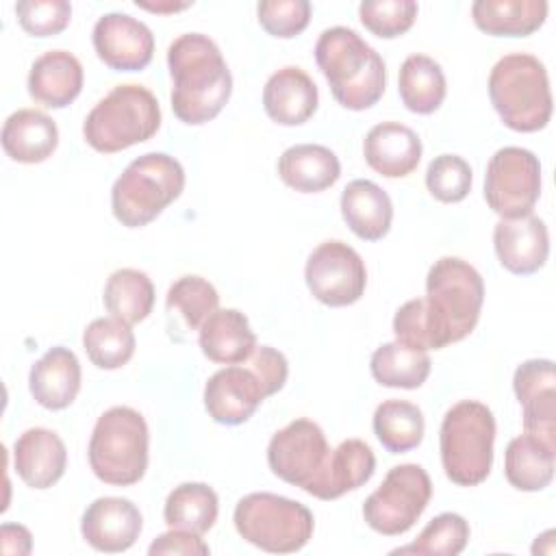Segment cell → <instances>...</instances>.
Returning <instances> with one entry per match:
<instances>
[{
    "instance_id": "1",
    "label": "cell",
    "mask_w": 556,
    "mask_h": 556,
    "mask_svg": "<svg viewBox=\"0 0 556 556\" xmlns=\"http://www.w3.org/2000/svg\"><path fill=\"white\" fill-rule=\"evenodd\" d=\"M172 111L189 126L211 122L232 93V74L217 43L202 33H185L167 48Z\"/></svg>"
},
{
    "instance_id": "2",
    "label": "cell",
    "mask_w": 556,
    "mask_h": 556,
    "mask_svg": "<svg viewBox=\"0 0 556 556\" xmlns=\"http://www.w3.org/2000/svg\"><path fill=\"white\" fill-rule=\"evenodd\" d=\"M315 61L330 85L332 98L348 111L374 106L387 87L382 56L352 28H326L315 43Z\"/></svg>"
},
{
    "instance_id": "3",
    "label": "cell",
    "mask_w": 556,
    "mask_h": 556,
    "mask_svg": "<svg viewBox=\"0 0 556 556\" xmlns=\"http://www.w3.org/2000/svg\"><path fill=\"white\" fill-rule=\"evenodd\" d=\"M489 98L504 126L536 132L552 117V91L545 65L528 54H504L489 74Z\"/></svg>"
},
{
    "instance_id": "4",
    "label": "cell",
    "mask_w": 556,
    "mask_h": 556,
    "mask_svg": "<svg viewBox=\"0 0 556 556\" xmlns=\"http://www.w3.org/2000/svg\"><path fill=\"white\" fill-rule=\"evenodd\" d=\"M426 311L441 348L463 341L476 328L484 302V282L473 265L441 256L426 276Z\"/></svg>"
},
{
    "instance_id": "5",
    "label": "cell",
    "mask_w": 556,
    "mask_h": 556,
    "mask_svg": "<svg viewBox=\"0 0 556 556\" xmlns=\"http://www.w3.org/2000/svg\"><path fill=\"white\" fill-rule=\"evenodd\" d=\"M185 189L182 165L165 152H148L128 163L111 189V211L126 228L156 219Z\"/></svg>"
},
{
    "instance_id": "6",
    "label": "cell",
    "mask_w": 556,
    "mask_h": 556,
    "mask_svg": "<svg viewBox=\"0 0 556 556\" xmlns=\"http://www.w3.org/2000/svg\"><path fill=\"white\" fill-rule=\"evenodd\" d=\"M495 417L478 400L456 402L441 421L439 450L441 465L458 486H476L486 480L493 467Z\"/></svg>"
},
{
    "instance_id": "7",
    "label": "cell",
    "mask_w": 556,
    "mask_h": 556,
    "mask_svg": "<svg viewBox=\"0 0 556 556\" xmlns=\"http://www.w3.org/2000/svg\"><path fill=\"white\" fill-rule=\"evenodd\" d=\"M161 128V106L143 85H115L83 122L85 141L102 154L143 143Z\"/></svg>"
},
{
    "instance_id": "8",
    "label": "cell",
    "mask_w": 556,
    "mask_h": 556,
    "mask_svg": "<svg viewBox=\"0 0 556 556\" xmlns=\"http://www.w3.org/2000/svg\"><path fill=\"white\" fill-rule=\"evenodd\" d=\"M148 424L130 406L104 410L89 439V467L98 480L113 486L137 484L148 469Z\"/></svg>"
},
{
    "instance_id": "9",
    "label": "cell",
    "mask_w": 556,
    "mask_h": 556,
    "mask_svg": "<svg viewBox=\"0 0 556 556\" xmlns=\"http://www.w3.org/2000/svg\"><path fill=\"white\" fill-rule=\"evenodd\" d=\"M232 521L243 541L271 554L300 552L315 530L313 513L304 504L267 491L243 495Z\"/></svg>"
},
{
    "instance_id": "10",
    "label": "cell",
    "mask_w": 556,
    "mask_h": 556,
    "mask_svg": "<svg viewBox=\"0 0 556 556\" xmlns=\"http://www.w3.org/2000/svg\"><path fill=\"white\" fill-rule=\"evenodd\" d=\"M432 497L430 476L421 465L404 463L387 471L382 484L365 500V523L384 536L408 532Z\"/></svg>"
},
{
    "instance_id": "11",
    "label": "cell",
    "mask_w": 556,
    "mask_h": 556,
    "mask_svg": "<svg viewBox=\"0 0 556 556\" xmlns=\"http://www.w3.org/2000/svg\"><path fill=\"white\" fill-rule=\"evenodd\" d=\"M541 195V163L534 152L506 146L486 165L484 200L502 219L530 215Z\"/></svg>"
},
{
    "instance_id": "12",
    "label": "cell",
    "mask_w": 556,
    "mask_h": 556,
    "mask_svg": "<svg viewBox=\"0 0 556 556\" xmlns=\"http://www.w3.org/2000/svg\"><path fill=\"white\" fill-rule=\"evenodd\" d=\"M304 280L315 300L326 306H350L367 287V269L361 254L343 241H324L306 258Z\"/></svg>"
},
{
    "instance_id": "13",
    "label": "cell",
    "mask_w": 556,
    "mask_h": 556,
    "mask_svg": "<svg viewBox=\"0 0 556 556\" xmlns=\"http://www.w3.org/2000/svg\"><path fill=\"white\" fill-rule=\"evenodd\" d=\"M328 452L330 445L324 430L315 421L300 417L269 439L267 465L274 476L304 491L324 467Z\"/></svg>"
},
{
    "instance_id": "14",
    "label": "cell",
    "mask_w": 556,
    "mask_h": 556,
    "mask_svg": "<svg viewBox=\"0 0 556 556\" xmlns=\"http://www.w3.org/2000/svg\"><path fill=\"white\" fill-rule=\"evenodd\" d=\"M98 59L115 72H139L154 54L152 30L128 13L102 15L91 33Z\"/></svg>"
},
{
    "instance_id": "15",
    "label": "cell",
    "mask_w": 556,
    "mask_h": 556,
    "mask_svg": "<svg viewBox=\"0 0 556 556\" xmlns=\"http://www.w3.org/2000/svg\"><path fill=\"white\" fill-rule=\"evenodd\" d=\"M513 391L523 406V430L556 447V371L549 358L523 361L513 376Z\"/></svg>"
},
{
    "instance_id": "16",
    "label": "cell",
    "mask_w": 556,
    "mask_h": 556,
    "mask_svg": "<svg viewBox=\"0 0 556 556\" xmlns=\"http://www.w3.org/2000/svg\"><path fill=\"white\" fill-rule=\"evenodd\" d=\"M263 400L265 391L256 374L241 365L217 369L204 384V408L213 421L224 426L245 424Z\"/></svg>"
},
{
    "instance_id": "17",
    "label": "cell",
    "mask_w": 556,
    "mask_h": 556,
    "mask_svg": "<svg viewBox=\"0 0 556 556\" xmlns=\"http://www.w3.org/2000/svg\"><path fill=\"white\" fill-rule=\"evenodd\" d=\"M143 528L139 508L126 497H98L80 519L83 539L98 552L117 554L135 545Z\"/></svg>"
},
{
    "instance_id": "18",
    "label": "cell",
    "mask_w": 556,
    "mask_h": 556,
    "mask_svg": "<svg viewBox=\"0 0 556 556\" xmlns=\"http://www.w3.org/2000/svg\"><path fill=\"white\" fill-rule=\"evenodd\" d=\"M493 248L504 269L517 276L539 271L549 254V232L541 217L523 215L500 219L493 228Z\"/></svg>"
},
{
    "instance_id": "19",
    "label": "cell",
    "mask_w": 556,
    "mask_h": 556,
    "mask_svg": "<svg viewBox=\"0 0 556 556\" xmlns=\"http://www.w3.org/2000/svg\"><path fill=\"white\" fill-rule=\"evenodd\" d=\"M376 471V456L361 439H345L328 452L319 473L306 484V493L330 502L363 486Z\"/></svg>"
},
{
    "instance_id": "20",
    "label": "cell",
    "mask_w": 556,
    "mask_h": 556,
    "mask_svg": "<svg viewBox=\"0 0 556 556\" xmlns=\"http://www.w3.org/2000/svg\"><path fill=\"white\" fill-rule=\"evenodd\" d=\"M13 467L22 482L43 491L56 484L67 467V450L61 437L48 428H28L13 443Z\"/></svg>"
},
{
    "instance_id": "21",
    "label": "cell",
    "mask_w": 556,
    "mask_h": 556,
    "mask_svg": "<svg viewBox=\"0 0 556 556\" xmlns=\"http://www.w3.org/2000/svg\"><path fill=\"white\" fill-rule=\"evenodd\" d=\"M319 104L315 80L298 65L274 72L263 87V109L280 126H300L313 117Z\"/></svg>"
},
{
    "instance_id": "22",
    "label": "cell",
    "mask_w": 556,
    "mask_h": 556,
    "mask_svg": "<svg viewBox=\"0 0 556 556\" xmlns=\"http://www.w3.org/2000/svg\"><path fill=\"white\" fill-rule=\"evenodd\" d=\"M419 135L400 122H380L369 128L363 141L367 165L384 178H404L421 161Z\"/></svg>"
},
{
    "instance_id": "23",
    "label": "cell",
    "mask_w": 556,
    "mask_h": 556,
    "mask_svg": "<svg viewBox=\"0 0 556 556\" xmlns=\"http://www.w3.org/2000/svg\"><path fill=\"white\" fill-rule=\"evenodd\" d=\"M83 80V65L72 52L48 50L30 65L28 96L48 109H63L78 98Z\"/></svg>"
},
{
    "instance_id": "24",
    "label": "cell",
    "mask_w": 556,
    "mask_h": 556,
    "mask_svg": "<svg viewBox=\"0 0 556 556\" xmlns=\"http://www.w3.org/2000/svg\"><path fill=\"white\" fill-rule=\"evenodd\" d=\"M80 363L63 345L50 348L28 374V389L35 402L48 410L67 408L80 391Z\"/></svg>"
},
{
    "instance_id": "25",
    "label": "cell",
    "mask_w": 556,
    "mask_h": 556,
    "mask_svg": "<svg viewBox=\"0 0 556 556\" xmlns=\"http://www.w3.org/2000/svg\"><path fill=\"white\" fill-rule=\"evenodd\" d=\"M0 141L11 161L43 163L59 146V128L50 115L37 109H17L4 119Z\"/></svg>"
},
{
    "instance_id": "26",
    "label": "cell",
    "mask_w": 556,
    "mask_h": 556,
    "mask_svg": "<svg viewBox=\"0 0 556 556\" xmlns=\"http://www.w3.org/2000/svg\"><path fill=\"white\" fill-rule=\"evenodd\" d=\"M202 354L219 365H239L256 350V334L237 308H217L198 330Z\"/></svg>"
},
{
    "instance_id": "27",
    "label": "cell",
    "mask_w": 556,
    "mask_h": 556,
    "mask_svg": "<svg viewBox=\"0 0 556 556\" xmlns=\"http://www.w3.org/2000/svg\"><path fill=\"white\" fill-rule=\"evenodd\" d=\"M341 215L363 241H378L391 230L393 204L389 193L371 180L356 178L341 193Z\"/></svg>"
},
{
    "instance_id": "28",
    "label": "cell",
    "mask_w": 556,
    "mask_h": 556,
    "mask_svg": "<svg viewBox=\"0 0 556 556\" xmlns=\"http://www.w3.org/2000/svg\"><path fill=\"white\" fill-rule=\"evenodd\" d=\"M280 180L300 193H319L341 176L337 154L319 143H295L278 159Z\"/></svg>"
},
{
    "instance_id": "29",
    "label": "cell",
    "mask_w": 556,
    "mask_h": 556,
    "mask_svg": "<svg viewBox=\"0 0 556 556\" xmlns=\"http://www.w3.org/2000/svg\"><path fill=\"white\" fill-rule=\"evenodd\" d=\"M545 0H476L471 4L473 24L493 37H528L547 17Z\"/></svg>"
},
{
    "instance_id": "30",
    "label": "cell",
    "mask_w": 556,
    "mask_h": 556,
    "mask_svg": "<svg viewBox=\"0 0 556 556\" xmlns=\"http://www.w3.org/2000/svg\"><path fill=\"white\" fill-rule=\"evenodd\" d=\"M556 447L528 432L510 439L504 452V473L517 491H543L554 478Z\"/></svg>"
},
{
    "instance_id": "31",
    "label": "cell",
    "mask_w": 556,
    "mask_h": 556,
    "mask_svg": "<svg viewBox=\"0 0 556 556\" xmlns=\"http://www.w3.org/2000/svg\"><path fill=\"white\" fill-rule=\"evenodd\" d=\"M397 91L410 113H434L447 93L445 74L434 59L426 54H410L400 67Z\"/></svg>"
},
{
    "instance_id": "32",
    "label": "cell",
    "mask_w": 556,
    "mask_h": 556,
    "mask_svg": "<svg viewBox=\"0 0 556 556\" xmlns=\"http://www.w3.org/2000/svg\"><path fill=\"white\" fill-rule=\"evenodd\" d=\"M217 493L204 482H182L174 486L163 506V519L169 528L195 534L208 532L217 521Z\"/></svg>"
},
{
    "instance_id": "33",
    "label": "cell",
    "mask_w": 556,
    "mask_h": 556,
    "mask_svg": "<svg viewBox=\"0 0 556 556\" xmlns=\"http://www.w3.org/2000/svg\"><path fill=\"white\" fill-rule=\"evenodd\" d=\"M102 302L111 317L132 326L152 313L154 285L146 271L122 267L106 278Z\"/></svg>"
},
{
    "instance_id": "34",
    "label": "cell",
    "mask_w": 556,
    "mask_h": 556,
    "mask_svg": "<svg viewBox=\"0 0 556 556\" xmlns=\"http://www.w3.org/2000/svg\"><path fill=\"white\" fill-rule=\"evenodd\" d=\"M424 413L413 402L384 400L374 410V434L391 454L415 450L424 439Z\"/></svg>"
},
{
    "instance_id": "35",
    "label": "cell",
    "mask_w": 556,
    "mask_h": 556,
    "mask_svg": "<svg viewBox=\"0 0 556 556\" xmlns=\"http://www.w3.org/2000/svg\"><path fill=\"white\" fill-rule=\"evenodd\" d=\"M369 369L374 380L382 387L419 389L430 376L432 363L426 352L410 350L400 341H391L374 350Z\"/></svg>"
},
{
    "instance_id": "36",
    "label": "cell",
    "mask_w": 556,
    "mask_h": 556,
    "mask_svg": "<svg viewBox=\"0 0 556 556\" xmlns=\"http://www.w3.org/2000/svg\"><path fill=\"white\" fill-rule=\"evenodd\" d=\"M135 332L115 317H98L83 332V348L87 358L98 369H119L135 354Z\"/></svg>"
},
{
    "instance_id": "37",
    "label": "cell",
    "mask_w": 556,
    "mask_h": 556,
    "mask_svg": "<svg viewBox=\"0 0 556 556\" xmlns=\"http://www.w3.org/2000/svg\"><path fill=\"white\" fill-rule=\"evenodd\" d=\"M217 289L202 276H180L167 289L165 308L176 315L187 330H200L204 319L217 311Z\"/></svg>"
},
{
    "instance_id": "38",
    "label": "cell",
    "mask_w": 556,
    "mask_h": 556,
    "mask_svg": "<svg viewBox=\"0 0 556 556\" xmlns=\"http://www.w3.org/2000/svg\"><path fill=\"white\" fill-rule=\"evenodd\" d=\"M469 543V523L458 513H441L428 521L417 539L391 554H417V556H456Z\"/></svg>"
},
{
    "instance_id": "39",
    "label": "cell",
    "mask_w": 556,
    "mask_h": 556,
    "mask_svg": "<svg viewBox=\"0 0 556 556\" xmlns=\"http://www.w3.org/2000/svg\"><path fill=\"white\" fill-rule=\"evenodd\" d=\"M417 13L419 7L413 0H365L358 4L363 26L380 39L404 35L415 24Z\"/></svg>"
},
{
    "instance_id": "40",
    "label": "cell",
    "mask_w": 556,
    "mask_h": 556,
    "mask_svg": "<svg viewBox=\"0 0 556 556\" xmlns=\"http://www.w3.org/2000/svg\"><path fill=\"white\" fill-rule=\"evenodd\" d=\"M471 167L458 154H439L426 169V187L432 198L445 204H456L471 189Z\"/></svg>"
},
{
    "instance_id": "41",
    "label": "cell",
    "mask_w": 556,
    "mask_h": 556,
    "mask_svg": "<svg viewBox=\"0 0 556 556\" xmlns=\"http://www.w3.org/2000/svg\"><path fill=\"white\" fill-rule=\"evenodd\" d=\"M308 0H265L256 4L258 24L278 39L298 37L311 22Z\"/></svg>"
},
{
    "instance_id": "42",
    "label": "cell",
    "mask_w": 556,
    "mask_h": 556,
    "mask_svg": "<svg viewBox=\"0 0 556 556\" xmlns=\"http://www.w3.org/2000/svg\"><path fill=\"white\" fill-rule=\"evenodd\" d=\"M393 332H395V341H400L410 350H419V352L441 350L437 332L428 319L424 298L408 300L395 311Z\"/></svg>"
},
{
    "instance_id": "43",
    "label": "cell",
    "mask_w": 556,
    "mask_h": 556,
    "mask_svg": "<svg viewBox=\"0 0 556 556\" xmlns=\"http://www.w3.org/2000/svg\"><path fill=\"white\" fill-rule=\"evenodd\" d=\"M15 15L33 37L59 35L72 20V4L67 0H22L15 4Z\"/></svg>"
},
{
    "instance_id": "44",
    "label": "cell",
    "mask_w": 556,
    "mask_h": 556,
    "mask_svg": "<svg viewBox=\"0 0 556 556\" xmlns=\"http://www.w3.org/2000/svg\"><path fill=\"white\" fill-rule=\"evenodd\" d=\"M252 371L256 374L265 397L278 393L289 376V363L285 358L282 352H278L271 345H256V350L252 352Z\"/></svg>"
},
{
    "instance_id": "45",
    "label": "cell",
    "mask_w": 556,
    "mask_h": 556,
    "mask_svg": "<svg viewBox=\"0 0 556 556\" xmlns=\"http://www.w3.org/2000/svg\"><path fill=\"white\" fill-rule=\"evenodd\" d=\"M202 534L189 532V530H176L169 528V532L156 536L150 547L148 554L150 556H161V554H182V556H206L211 549L208 545L200 539Z\"/></svg>"
},
{
    "instance_id": "46",
    "label": "cell",
    "mask_w": 556,
    "mask_h": 556,
    "mask_svg": "<svg viewBox=\"0 0 556 556\" xmlns=\"http://www.w3.org/2000/svg\"><path fill=\"white\" fill-rule=\"evenodd\" d=\"M0 549L4 554H30L33 549V536L28 532V528L20 526V523H4L0 528Z\"/></svg>"
},
{
    "instance_id": "47",
    "label": "cell",
    "mask_w": 556,
    "mask_h": 556,
    "mask_svg": "<svg viewBox=\"0 0 556 556\" xmlns=\"http://www.w3.org/2000/svg\"><path fill=\"white\" fill-rule=\"evenodd\" d=\"M135 4L141 7V9H148L152 13H176V11L187 9L191 2H172V0H167V2H143V0H137Z\"/></svg>"
}]
</instances>
